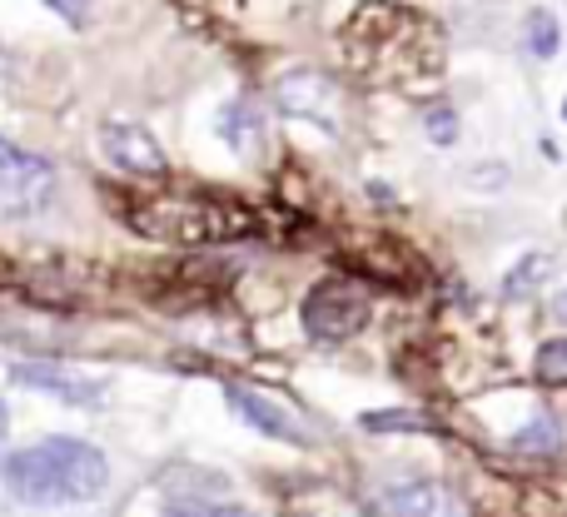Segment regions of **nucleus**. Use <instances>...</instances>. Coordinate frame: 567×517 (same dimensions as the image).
<instances>
[{
    "mask_svg": "<svg viewBox=\"0 0 567 517\" xmlns=\"http://www.w3.org/2000/svg\"><path fill=\"white\" fill-rule=\"evenodd\" d=\"M513 448H523V453H558L563 448V433H558V423L543 413V418H533L528 428L513 438Z\"/></svg>",
    "mask_w": 567,
    "mask_h": 517,
    "instance_id": "ddd939ff",
    "label": "nucleus"
},
{
    "mask_svg": "<svg viewBox=\"0 0 567 517\" xmlns=\"http://www.w3.org/2000/svg\"><path fill=\"white\" fill-rule=\"evenodd\" d=\"M225 399H229V409H235L239 418L249 423V428L269 433V438H279V443H309V433H303V423L293 418L289 409H279V403L269 399V393L245 389V383H229V389H225Z\"/></svg>",
    "mask_w": 567,
    "mask_h": 517,
    "instance_id": "6e6552de",
    "label": "nucleus"
},
{
    "mask_svg": "<svg viewBox=\"0 0 567 517\" xmlns=\"http://www.w3.org/2000/svg\"><path fill=\"white\" fill-rule=\"evenodd\" d=\"M383 503H389L393 517H468L463 498L443 483H399V488H389Z\"/></svg>",
    "mask_w": 567,
    "mask_h": 517,
    "instance_id": "1a4fd4ad",
    "label": "nucleus"
},
{
    "mask_svg": "<svg viewBox=\"0 0 567 517\" xmlns=\"http://www.w3.org/2000/svg\"><path fill=\"white\" fill-rule=\"evenodd\" d=\"M100 149H105V159L115 169H125V175H140V179H159L165 175V149L155 145V135L140 125H130V120H105L100 125Z\"/></svg>",
    "mask_w": 567,
    "mask_h": 517,
    "instance_id": "39448f33",
    "label": "nucleus"
},
{
    "mask_svg": "<svg viewBox=\"0 0 567 517\" xmlns=\"http://www.w3.org/2000/svg\"><path fill=\"white\" fill-rule=\"evenodd\" d=\"M558 45H563V30H558V15L553 10H528V50L538 60H553L558 55Z\"/></svg>",
    "mask_w": 567,
    "mask_h": 517,
    "instance_id": "f8f14e48",
    "label": "nucleus"
},
{
    "mask_svg": "<svg viewBox=\"0 0 567 517\" xmlns=\"http://www.w3.org/2000/svg\"><path fill=\"white\" fill-rule=\"evenodd\" d=\"M6 428H10V413H6V399H0V438H6Z\"/></svg>",
    "mask_w": 567,
    "mask_h": 517,
    "instance_id": "aec40b11",
    "label": "nucleus"
},
{
    "mask_svg": "<svg viewBox=\"0 0 567 517\" xmlns=\"http://www.w3.org/2000/svg\"><path fill=\"white\" fill-rule=\"evenodd\" d=\"M423 125H429V135L439 139V145H453V139H458V115H453L449 105H433L429 115H423Z\"/></svg>",
    "mask_w": 567,
    "mask_h": 517,
    "instance_id": "f3484780",
    "label": "nucleus"
},
{
    "mask_svg": "<svg viewBox=\"0 0 567 517\" xmlns=\"http://www.w3.org/2000/svg\"><path fill=\"white\" fill-rule=\"evenodd\" d=\"M0 483L30 508H60V503H90L105 493L110 463L85 438H45L0 458Z\"/></svg>",
    "mask_w": 567,
    "mask_h": 517,
    "instance_id": "f257e3e1",
    "label": "nucleus"
},
{
    "mask_svg": "<svg viewBox=\"0 0 567 517\" xmlns=\"http://www.w3.org/2000/svg\"><path fill=\"white\" fill-rule=\"evenodd\" d=\"M219 135H225L239 155H255V145L265 139V120H259V110H249V105H225Z\"/></svg>",
    "mask_w": 567,
    "mask_h": 517,
    "instance_id": "9d476101",
    "label": "nucleus"
},
{
    "mask_svg": "<svg viewBox=\"0 0 567 517\" xmlns=\"http://www.w3.org/2000/svg\"><path fill=\"white\" fill-rule=\"evenodd\" d=\"M563 120H567V100H563Z\"/></svg>",
    "mask_w": 567,
    "mask_h": 517,
    "instance_id": "412c9836",
    "label": "nucleus"
},
{
    "mask_svg": "<svg viewBox=\"0 0 567 517\" xmlns=\"http://www.w3.org/2000/svg\"><path fill=\"white\" fill-rule=\"evenodd\" d=\"M533 373L538 383H567V339H548L533 359Z\"/></svg>",
    "mask_w": 567,
    "mask_h": 517,
    "instance_id": "4468645a",
    "label": "nucleus"
},
{
    "mask_svg": "<svg viewBox=\"0 0 567 517\" xmlns=\"http://www.w3.org/2000/svg\"><path fill=\"white\" fill-rule=\"evenodd\" d=\"M279 105L299 120H313L323 130H339V85L323 70H289L279 80Z\"/></svg>",
    "mask_w": 567,
    "mask_h": 517,
    "instance_id": "423d86ee",
    "label": "nucleus"
},
{
    "mask_svg": "<svg viewBox=\"0 0 567 517\" xmlns=\"http://www.w3.org/2000/svg\"><path fill=\"white\" fill-rule=\"evenodd\" d=\"M165 517H255L239 503H199V498H175L165 508Z\"/></svg>",
    "mask_w": 567,
    "mask_h": 517,
    "instance_id": "2eb2a0df",
    "label": "nucleus"
},
{
    "mask_svg": "<svg viewBox=\"0 0 567 517\" xmlns=\"http://www.w3.org/2000/svg\"><path fill=\"white\" fill-rule=\"evenodd\" d=\"M120 215L135 235L165 239V245H215V239H239L255 229V215L205 189H155V195L120 199Z\"/></svg>",
    "mask_w": 567,
    "mask_h": 517,
    "instance_id": "f03ea898",
    "label": "nucleus"
},
{
    "mask_svg": "<svg viewBox=\"0 0 567 517\" xmlns=\"http://www.w3.org/2000/svg\"><path fill=\"white\" fill-rule=\"evenodd\" d=\"M369 323V293L349 279H323L303 299V329L319 343H343Z\"/></svg>",
    "mask_w": 567,
    "mask_h": 517,
    "instance_id": "20e7f679",
    "label": "nucleus"
},
{
    "mask_svg": "<svg viewBox=\"0 0 567 517\" xmlns=\"http://www.w3.org/2000/svg\"><path fill=\"white\" fill-rule=\"evenodd\" d=\"M55 199V169L50 159L25 155L10 139H0V225L35 219Z\"/></svg>",
    "mask_w": 567,
    "mask_h": 517,
    "instance_id": "7ed1b4c3",
    "label": "nucleus"
},
{
    "mask_svg": "<svg viewBox=\"0 0 567 517\" xmlns=\"http://www.w3.org/2000/svg\"><path fill=\"white\" fill-rule=\"evenodd\" d=\"M10 379H16L20 389L50 393V399H60V403H75V409H95V403L105 399V383L100 379H85V373H75V369H60V363H16Z\"/></svg>",
    "mask_w": 567,
    "mask_h": 517,
    "instance_id": "0eeeda50",
    "label": "nucleus"
},
{
    "mask_svg": "<svg viewBox=\"0 0 567 517\" xmlns=\"http://www.w3.org/2000/svg\"><path fill=\"white\" fill-rule=\"evenodd\" d=\"M363 428L369 433H439L433 428V418H423V413H409V409H383V413H363Z\"/></svg>",
    "mask_w": 567,
    "mask_h": 517,
    "instance_id": "9b49d317",
    "label": "nucleus"
},
{
    "mask_svg": "<svg viewBox=\"0 0 567 517\" xmlns=\"http://www.w3.org/2000/svg\"><path fill=\"white\" fill-rule=\"evenodd\" d=\"M543 273H548V255H528L518 263V273H508V279H503V293H523L528 283H543Z\"/></svg>",
    "mask_w": 567,
    "mask_h": 517,
    "instance_id": "dca6fc26",
    "label": "nucleus"
},
{
    "mask_svg": "<svg viewBox=\"0 0 567 517\" xmlns=\"http://www.w3.org/2000/svg\"><path fill=\"white\" fill-rule=\"evenodd\" d=\"M553 313H558V319H563V323H567V289H563V293H558V299H553Z\"/></svg>",
    "mask_w": 567,
    "mask_h": 517,
    "instance_id": "6ab92c4d",
    "label": "nucleus"
},
{
    "mask_svg": "<svg viewBox=\"0 0 567 517\" xmlns=\"http://www.w3.org/2000/svg\"><path fill=\"white\" fill-rule=\"evenodd\" d=\"M50 10H55L60 20H70V25H85L90 20V6H95V0H45Z\"/></svg>",
    "mask_w": 567,
    "mask_h": 517,
    "instance_id": "a211bd4d",
    "label": "nucleus"
}]
</instances>
